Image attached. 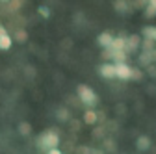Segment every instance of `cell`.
<instances>
[{
	"label": "cell",
	"mask_w": 156,
	"mask_h": 154,
	"mask_svg": "<svg viewBox=\"0 0 156 154\" xmlns=\"http://www.w3.org/2000/svg\"><path fill=\"white\" fill-rule=\"evenodd\" d=\"M35 145H37L39 150H47L48 152L52 147L60 145V136H58L54 130H47V132H43V134H39V136H37Z\"/></svg>",
	"instance_id": "obj_1"
},
{
	"label": "cell",
	"mask_w": 156,
	"mask_h": 154,
	"mask_svg": "<svg viewBox=\"0 0 156 154\" xmlns=\"http://www.w3.org/2000/svg\"><path fill=\"white\" fill-rule=\"evenodd\" d=\"M78 99H80V102H84L86 106H95L97 104V93L91 89V87H87V86H78Z\"/></svg>",
	"instance_id": "obj_2"
},
{
	"label": "cell",
	"mask_w": 156,
	"mask_h": 154,
	"mask_svg": "<svg viewBox=\"0 0 156 154\" xmlns=\"http://www.w3.org/2000/svg\"><path fill=\"white\" fill-rule=\"evenodd\" d=\"M115 78H119V80H130L132 78V67L126 61H117L115 63Z\"/></svg>",
	"instance_id": "obj_3"
},
{
	"label": "cell",
	"mask_w": 156,
	"mask_h": 154,
	"mask_svg": "<svg viewBox=\"0 0 156 154\" xmlns=\"http://www.w3.org/2000/svg\"><path fill=\"white\" fill-rule=\"evenodd\" d=\"M99 72L102 78H115V63H104L99 67Z\"/></svg>",
	"instance_id": "obj_4"
},
{
	"label": "cell",
	"mask_w": 156,
	"mask_h": 154,
	"mask_svg": "<svg viewBox=\"0 0 156 154\" xmlns=\"http://www.w3.org/2000/svg\"><path fill=\"white\" fill-rule=\"evenodd\" d=\"M112 41H113V35L110 33V32H102L99 37H97V43H99L102 48H106V47H110L112 45Z\"/></svg>",
	"instance_id": "obj_5"
},
{
	"label": "cell",
	"mask_w": 156,
	"mask_h": 154,
	"mask_svg": "<svg viewBox=\"0 0 156 154\" xmlns=\"http://www.w3.org/2000/svg\"><path fill=\"white\" fill-rule=\"evenodd\" d=\"M141 45V37L140 35H130L126 39V50H138V47Z\"/></svg>",
	"instance_id": "obj_6"
},
{
	"label": "cell",
	"mask_w": 156,
	"mask_h": 154,
	"mask_svg": "<svg viewBox=\"0 0 156 154\" xmlns=\"http://www.w3.org/2000/svg\"><path fill=\"white\" fill-rule=\"evenodd\" d=\"M11 45H13V39H11L6 32H2V33H0V48H2V50H8Z\"/></svg>",
	"instance_id": "obj_7"
},
{
	"label": "cell",
	"mask_w": 156,
	"mask_h": 154,
	"mask_svg": "<svg viewBox=\"0 0 156 154\" xmlns=\"http://www.w3.org/2000/svg\"><path fill=\"white\" fill-rule=\"evenodd\" d=\"M136 147H138V150H147L151 147V139L147 136H140L138 141H136Z\"/></svg>",
	"instance_id": "obj_8"
},
{
	"label": "cell",
	"mask_w": 156,
	"mask_h": 154,
	"mask_svg": "<svg viewBox=\"0 0 156 154\" xmlns=\"http://www.w3.org/2000/svg\"><path fill=\"white\" fill-rule=\"evenodd\" d=\"M84 123L86 124H95L97 123V113L93 110H86V113H84Z\"/></svg>",
	"instance_id": "obj_9"
},
{
	"label": "cell",
	"mask_w": 156,
	"mask_h": 154,
	"mask_svg": "<svg viewBox=\"0 0 156 154\" xmlns=\"http://www.w3.org/2000/svg\"><path fill=\"white\" fill-rule=\"evenodd\" d=\"M156 15V0H149L145 6V17H154Z\"/></svg>",
	"instance_id": "obj_10"
},
{
	"label": "cell",
	"mask_w": 156,
	"mask_h": 154,
	"mask_svg": "<svg viewBox=\"0 0 156 154\" xmlns=\"http://www.w3.org/2000/svg\"><path fill=\"white\" fill-rule=\"evenodd\" d=\"M113 8L119 11V13H126V11H128V2H126V0H115V2H113Z\"/></svg>",
	"instance_id": "obj_11"
},
{
	"label": "cell",
	"mask_w": 156,
	"mask_h": 154,
	"mask_svg": "<svg viewBox=\"0 0 156 154\" xmlns=\"http://www.w3.org/2000/svg\"><path fill=\"white\" fill-rule=\"evenodd\" d=\"M152 60H154V58H152V52L151 50H143V54L140 56V63L141 65H149Z\"/></svg>",
	"instance_id": "obj_12"
},
{
	"label": "cell",
	"mask_w": 156,
	"mask_h": 154,
	"mask_svg": "<svg viewBox=\"0 0 156 154\" xmlns=\"http://www.w3.org/2000/svg\"><path fill=\"white\" fill-rule=\"evenodd\" d=\"M110 47H113V48H126V39L125 37H113V41H112V45Z\"/></svg>",
	"instance_id": "obj_13"
},
{
	"label": "cell",
	"mask_w": 156,
	"mask_h": 154,
	"mask_svg": "<svg viewBox=\"0 0 156 154\" xmlns=\"http://www.w3.org/2000/svg\"><path fill=\"white\" fill-rule=\"evenodd\" d=\"M141 47H143V50H154V47H156V41L154 39H151V37H143V41H141Z\"/></svg>",
	"instance_id": "obj_14"
},
{
	"label": "cell",
	"mask_w": 156,
	"mask_h": 154,
	"mask_svg": "<svg viewBox=\"0 0 156 154\" xmlns=\"http://www.w3.org/2000/svg\"><path fill=\"white\" fill-rule=\"evenodd\" d=\"M143 37H151L156 41V26H145L143 28Z\"/></svg>",
	"instance_id": "obj_15"
},
{
	"label": "cell",
	"mask_w": 156,
	"mask_h": 154,
	"mask_svg": "<svg viewBox=\"0 0 156 154\" xmlns=\"http://www.w3.org/2000/svg\"><path fill=\"white\" fill-rule=\"evenodd\" d=\"M56 115H58V119H60V121H67L69 119V110L67 108H58Z\"/></svg>",
	"instance_id": "obj_16"
},
{
	"label": "cell",
	"mask_w": 156,
	"mask_h": 154,
	"mask_svg": "<svg viewBox=\"0 0 156 154\" xmlns=\"http://www.w3.org/2000/svg\"><path fill=\"white\" fill-rule=\"evenodd\" d=\"M30 130H32L30 123H21V124H19V134H21V136H28Z\"/></svg>",
	"instance_id": "obj_17"
},
{
	"label": "cell",
	"mask_w": 156,
	"mask_h": 154,
	"mask_svg": "<svg viewBox=\"0 0 156 154\" xmlns=\"http://www.w3.org/2000/svg\"><path fill=\"white\" fill-rule=\"evenodd\" d=\"M28 39V33L24 32V30H17L15 32V41H19V43H24Z\"/></svg>",
	"instance_id": "obj_18"
},
{
	"label": "cell",
	"mask_w": 156,
	"mask_h": 154,
	"mask_svg": "<svg viewBox=\"0 0 156 154\" xmlns=\"http://www.w3.org/2000/svg\"><path fill=\"white\" fill-rule=\"evenodd\" d=\"M37 11H39V15H41V17H45V19L50 15V9H48L47 6H39V9H37Z\"/></svg>",
	"instance_id": "obj_19"
},
{
	"label": "cell",
	"mask_w": 156,
	"mask_h": 154,
	"mask_svg": "<svg viewBox=\"0 0 156 154\" xmlns=\"http://www.w3.org/2000/svg\"><path fill=\"white\" fill-rule=\"evenodd\" d=\"M141 76H143V74H141L140 69H132V78H134V80H141Z\"/></svg>",
	"instance_id": "obj_20"
},
{
	"label": "cell",
	"mask_w": 156,
	"mask_h": 154,
	"mask_svg": "<svg viewBox=\"0 0 156 154\" xmlns=\"http://www.w3.org/2000/svg\"><path fill=\"white\" fill-rule=\"evenodd\" d=\"M147 71H149L151 76H156V65H151V63H149V65H147Z\"/></svg>",
	"instance_id": "obj_21"
},
{
	"label": "cell",
	"mask_w": 156,
	"mask_h": 154,
	"mask_svg": "<svg viewBox=\"0 0 156 154\" xmlns=\"http://www.w3.org/2000/svg\"><path fill=\"white\" fill-rule=\"evenodd\" d=\"M106 147H108L110 150H113V141H112V139H106Z\"/></svg>",
	"instance_id": "obj_22"
},
{
	"label": "cell",
	"mask_w": 156,
	"mask_h": 154,
	"mask_svg": "<svg viewBox=\"0 0 156 154\" xmlns=\"http://www.w3.org/2000/svg\"><path fill=\"white\" fill-rule=\"evenodd\" d=\"M152 58L156 60V47H154V50H152Z\"/></svg>",
	"instance_id": "obj_23"
},
{
	"label": "cell",
	"mask_w": 156,
	"mask_h": 154,
	"mask_svg": "<svg viewBox=\"0 0 156 154\" xmlns=\"http://www.w3.org/2000/svg\"><path fill=\"white\" fill-rule=\"evenodd\" d=\"M2 32H4V28H2V26H0V33H2Z\"/></svg>",
	"instance_id": "obj_24"
},
{
	"label": "cell",
	"mask_w": 156,
	"mask_h": 154,
	"mask_svg": "<svg viewBox=\"0 0 156 154\" xmlns=\"http://www.w3.org/2000/svg\"><path fill=\"white\" fill-rule=\"evenodd\" d=\"M4 2H8V0H4Z\"/></svg>",
	"instance_id": "obj_25"
}]
</instances>
